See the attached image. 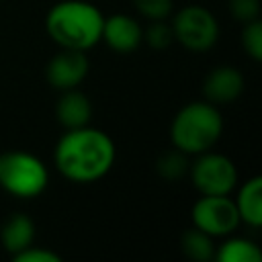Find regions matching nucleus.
Wrapping results in <instances>:
<instances>
[{
	"label": "nucleus",
	"mask_w": 262,
	"mask_h": 262,
	"mask_svg": "<svg viewBox=\"0 0 262 262\" xmlns=\"http://www.w3.org/2000/svg\"><path fill=\"white\" fill-rule=\"evenodd\" d=\"M115 158L117 147L111 135L90 125L66 129L53 151L57 172L76 184H92L104 178L115 166Z\"/></svg>",
	"instance_id": "f257e3e1"
},
{
	"label": "nucleus",
	"mask_w": 262,
	"mask_h": 262,
	"mask_svg": "<svg viewBox=\"0 0 262 262\" xmlns=\"http://www.w3.org/2000/svg\"><path fill=\"white\" fill-rule=\"evenodd\" d=\"M104 14L88 0H59L45 16V31L63 49L88 51L100 43Z\"/></svg>",
	"instance_id": "f03ea898"
},
{
	"label": "nucleus",
	"mask_w": 262,
	"mask_h": 262,
	"mask_svg": "<svg viewBox=\"0 0 262 262\" xmlns=\"http://www.w3.org/2000/svg\"><path fill=\"white\" fill-rule=\"evenodd\" d=\"M223 133V117L209 100H194L184 104L172 119L170 141L172 147L186 156H199L215 147Z\"/></svg>",
	"instance_id": "7ed1b4c3"
},
{
	"label": "nucleus",
	"mask_w": 262,
	"mask_h": 262,
	"mask_svg": "<svg viewBox=\"0 0 262 262\" xmlns=\"http://www.w3.org/2000/svg\"><path fill=\"white\" fill-rule=\"evenodd\" d=\"M49 184L47 166L33 154L14 149L0 156V186L16 199H35Z\"/></svg>",
	"instance_id": "20e7f679"
},
{
	"label": "nucleus",
	"mask_w": 262,
	"mask_h": 262,
	"mask_svg": "<svg viewBox=\"0 0 262 262\" xmlns=\"http://www.w3.org/2000/svg\"><path fill=\"white\" fill-rule=\"evenodd\" d=\"M172 16V33L174 41L180 43L186 51L192 53H205L213 49V45L219 39V23L215 14L199 4H188L180 8Z\"/></svg>",
	"instance_id": "39448f33"
},
{
	"label": "nucleus",
	"mask_w": 262,
	"mask_h": 262,
	"mask_svg": "<svg viewBox=\"0 0 262 262\" xmlns=\"http://www.w3.org/2000/svg\"><path fill=\"white\" fill-rule=\"evenodd\" d=\"M192 186L201 194H229L237 186V168L231 158L213 149L203 151L188 166Z\"/></svg>",
	"instance_id": "423d86ee"
},
{
	"label": "nucleus",
	"mask_w": 262,
	"mask_h": 262,
	"mask_svg": "<svg viewBox=\"0 0 262 262\" xmlns=\"http://www.w3.org/2000/svg\"><path fill=\"white\" fill-rule=\"evenodd\" d=\"M190 221L211 237L231 235L242 223L229 194H201L190 209Z\"/></svg>",
	"instance_id": "0eeeda50"
},
{
	"label": "nucleus",
	"mask_w": 262,
	"mask_h": 262,
	"mask_svg": "<svg viewBox=\"0 0 262 262\" xmlns=\"http://www.w3.org/2000/svg\"><path fill=\"white\" fill-rule=\"evenodd\" d=\"M88 76V57L86 51L63 49L57 51L45 66V78L55 90H72L78 88Z\"/></svg>",
	"instance_id": "6e6552de"
},
{
	"label": "nucleus",
	"mask_w": 262,
	"mask_h": 262,
	"mask_svg": "<svg viewBox=\"0 0 262 262\" xmlns=\"http://www.w3.org/2000/svg\"><path fill=\"white\" fill-rule=\"evenodd\" d=\"M100 41H104L117 53H133L143 43V27L133 16L117 12L104 16Z\"/></svg>",
	"instance_id": "1a4fd4ad"
},
{
	"label": "nucleus",
	"mask_w": 262,
	"mask_h": 262,
	"mask_svg": "<svg viewBox=\"0 0 262 262\" xmlns=\"http://www.w3.org/2000/svg\"><path fill=\"white\" fill-rule=\"evenodd\" d=\"M244 86L246 82L239 70L231 66H219L207 74L203 82V94H205V100L213 102L215 106L231 104L242 96Z\"/></svg>",
	"instance_id": "9d476101"
},
{
	"label": "nucleus",
	"mask_w": 262,
	"mask_h": 262,
	"mask_svg": "<svg viewBox=\"0 0 262 262\" xmlns=\"http://www.w3.org/2000/svg\"><path fill=\"white\" fill-rule=\"evenodd\" d=\"M55 117L63 129H76L88 125L92 119L90 98L78 88L61 90V96L55 104Z\"/></svg>",
	"instance_id": "9b49d317"
},
{
	"label": "nucleus",
	"mask_w": 262,
	"mask_h": 262,
	"mask_svg": "<svg viewBox=\"0 0 262 262\" xmlns=\"http://www.w3.org/2000/svg\"><path fill=\"white\" fill-rule=\"evenodd\" d=\"M33 242H35V223L29 215L12 213L2 221V225H0V244L10 256L29 248Z\"/></svg>",
	"instance_id": "f8f14e48"
},
{
	"label": "nucleus",
	"mask_w": 262,
	"mask_h": 262,
	"mask_svg": "<svg viewBox=\"0 0 262 262\" xmlns=\"http://www.w3.org/2000/svg\"><path fill=\"white\" fill-rule=\"evenodd\" d=\"M239 221L258 229L262 225V178L252 176L239 188L237 196L233 199Z\"/></svg>",
	"instance_id": "ddd939ff"
},
{
	"label": "nucleus",
	"mask_w": 262,
	"mask_h": 262,
	"mask_svg": "<svg viewBox=\"0 0 262 262\" xmlns=\"http://www.w3.org/2000/svg\"><path fill=\"white\" fill-rule=\"evenodd\" d=\"M213 258L217 262H260L262 260V252H260L256 242H252L248 237L231 235V237H227L225 242H221L215 248V256Z\"/></svg>",
	"instance_id": "4468645a"
},
{
	"label": "nucleus",
	"mask_w": 262,
	"mask_h": 262,
	"mask_svg": "<svg viewBox=\"0 0 262 262\" xmlns=\"http://www.w3.org/2000/svg\"><path fill=\"white\" fill-rule=\"evenodd\" d=\"M215 237H211L209 233L201 231L199 227H190L182 233L180 237V248L184 252L186 258L194 260V262H209L215 256Z\"/></svg>",
	"instance_id": "2eb2a0df"
},
{
	"label": "nucleus",
	"mask_w": 262,
	"mask_h": 262,
	"mask_svg": "<svg viewBox=\"0 0 262 262\" xmlns=\"http://www.w3.org/2000/svg\"><path fill=\"white\" fill-rule=\"evenodd\" d=\"M188 156L180 149H172V151H166L164 156H160L156 168H158V174L166 180H176L180 178L182 174L188 172Z\"/></svg>",
	"instance_id": "dca6fc26"
},
{
	"label": "nucleus",
	"mask_w": 262,
	"mask_h": 262,
	"mask_svg": "<svg viewBox=\"0 0 262 262\" xmlns=\"http://www.w3.org/2000/svg\"><path fill=\"white\" fill-rule=\"evenodd\" d=\"M239 41H242V49L246 51V55H250V59H254V61L262 59V23H260V18L244 23Z\"/></svg>",
	"instance_id": "f3484780"
},
{
	"label": "nucleus",
	"mask_w": 262,
	"mask_h": 262,
	"mask_svg": "<svg viewBox=\"0 0 262 262\" xmlns=\"http://www.w3.org/2000/svg\"><path fill=\"white\" fill-rule=\"evenodd\" d=\"M143 43H147L156 51L168 49L174 43V33H172L170 23H166V20H149V27L143 29Z\"/></svg>",
	"instance_id": "a211bd4d"
},
{
	"label": "nucleus",
	"mask_w": 262,
	"mask_h": 262,
	"mask_svg": "<svg viewBox=\"0 0 262 262\" xmlns=\"http://www.w3.org/2000/svg\"><path fill=\"white\" fill-rule=\"evenodd\" d=\"M133 6L147 20H166L174 12V0H133Z\"/></svg>",
	"instance_id": "6ab92c4d"
},
{
	"label": "nucleus",
	"mask_w": 262,
	"mask_h": 262,
	"mask_svg": "<svg viewBox=\"0 0 262 262\" xmlns=\"http://www.w3.org/2000/svg\"><path fill=\"white\" fill-rule=\"evenodd\" d=\"M227 8L237 23H250L260 18V0H229Z\"/></svg>",
	"instance_id": "aec40b11"
},
{
	"label": "nucleus",
	"mask_w": 262,
	"mask_h": 262,
	"mask_svg": "<svg viewBox=\"0 0 262 262\" xmlns=\"http://www.w3.org/2000/svg\"><path fill=\"white\" fill-rule=\"evenodd\" d=\"M12 260L14 262H61V256L55 254L53 250L39 248V246L31 244L29 248H25L18 254H14Z\"/></svg>",
	"instance_id": "412c9836"
}]
</instances>
